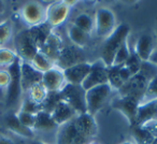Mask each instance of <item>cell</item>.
Returning a JSON list of instances; mask_svg holds the SVG:
<instances>
[{
	"label": "cell",
	"instance_id": "14",
	"mask_svg": "<svg viewBox=\"0 0 157 144\" xmlns=\"http://www.w3.org/2000/svg\"><path fill=\"white\" fill-rule=\"evenodd\" d=\"M85 57L82 53L81 48L75 45L72 46H63L60 52L58 59L56 61V66L60 69L65 70L67 68L74 66L76 63H85Z\"/></svg>",
	"mask_w": 157,
	"mask_h": 144
},
{
	"label": "cell",
	"instance_id": "27",
	"mask_svg": "<svg viewBox=\"0 0 157 144\" xmlns=\"http://www.w3.org/2000/svg\"><path fill=\"white\" fill-rule=\"evenodd\" d=\"M73 25H75L76 27H78L80 29H82L85 32L92 35L95 30V22L94 17L90 15L87 13H80L73 21Z\"/></svg>",
	"mask_w": 157,
	"mask_h": 144
},
{
	"label": "cell",
	"instance_id": "11",
	"mask_svg": "<svg viewBox=\"0 0 157 144\" xmlns=\"http://www.w3.org/2000/svg\"><path fill=\"white\" fill-rule=\"evenodd\" d=\"M108 82H109L108 67L102 63V60H98L92 63V69H90V74L87 75V78L81 86L86 92V90L96 87V86L108 84Z\"/></svg>",
	"mask_w": 157,
	"mask_h": 144
},
{
	"label": "cell",
	"instance_id": "10",
	"mask_svg": "<svg viewBox=\"0 0 157 144\" xmlns=\"http://www.w3.org/2000/svg\"><path fill=\"white\" fill-rule=\"evenodd\" d=\"M8 69L11 74V82L6 93V101L7 104L13 105L17 102L21 95L23 94L22 84H21V59H16L15 63L10 66Z\"/></svg>",
	"mask_w": 157,
	"mask_h": 144
},
{
	"label": "cell",
	"instance_id": "9",
	"mask_svg": "<svg viewBox=\"0 0 157 144\" xmlns=\"http://www.w3.org/2000/svg\"><path fill=\"white\" fill-rule=\"evenodd\" d=\"M56 144H90V142L78 130L73 119L59 127L56 135Z\"/></svg>",
	"mask_w": 157,
	"mask_h": 144
},
{
	"label": "cell",
	"instance_id": "34",
	"mask_svg": "<svg viewBox=\"0 0 157 144\" xmlns=\"http://www.w3.org/2000/svg\"><path fill=\"white\" fill-rule=\"evenodd\" d=\"M152 100H157V75H155L150 81L141 103L147 102V101H152Z\"/></svg>",
	"mask_w": 157,
	"mask_h": 144
},
{
	"label": "cell",
	"instance_id": "32",
	"mask_svg": "<svg viewBox=\"0 0 157 144\" xmlns=\"http://www.w3.org/2000/svg\"><path fill=\"white\" fill-rule=\"evenodd\" d=\"M60 100L61 99H60L59 93H48L46 99L44 100V102L42 103V112L51 114Z\"/></svg>",
	"mask_w": 157,
	"mask_h": 144
},
{
	"label": "cell",
	"instance_id": "3",
	"mask_svg": "<svg viewBox=\"0 0 157 144\" xmlns=\"http://www.w3.org/2000/svg\"><path fill=\"white\" fill-rule=\"evenodd\" d=\"M14 45L18 58L26 63H30L33 56L40 51L39 43L33 28L18 32L14 40Z\"/></svg>",
	"mask_w": 157,
	"mask_h": 144
},
{
	"label": "cell",
	"instance_id": "26",
	"mask_svg": "<svg viewBox=\"0 0 157 144\" xmlns=\"http://www.w3.org/2000/svg\"><path fill=\"white\" fill-rule=\"evenodd\" d=\"M26 97L28 99H30L31 101L38 103V104H42L46 99V97H48V92L46 90V88L44 87V85L41 82V83H38L36 85L31 86L26 92Z\"/></svg>",
	"mask_w": 157,
	"mask_h": 144
},
{
	"label": "cell",
	"instance_id": "28",
	"mask_svg": "<svg viewBox=\"0 0 157 144\" xmlns=\"http://www.w3.org/2000/svg\"><path fill=\"white\" fill-rule=\"evenodd\" d=\"M13 37V25L11 21L5 20L0 22V47H7V44Z\"/></svg>",
	"mask_w": 157,
	"mask_h": 144
},
{
	"label": "cell",
	"instance_id": "6",
	"mask_svg": "<svg viewBox=\"0 0 157 144\" xmlns=\"http://www.w3.org/2000/svg\"><path fill=\"white\" fill-rule=\"evenodd\" d=\"M112 93L109 84H103L86 90V108L87 113L95 116L107 103Z\"/></svg>",
	"mask_w": 157,
	"mask_h": 144
},
{
	"label": "cell",
	"instance_id": "43",
	"mask_svg": "<svg viewBox=\"0 0 157 144\" xmlns=\"http://www.w3.org/2000/svg\"><path fill=\"white\" fill-rule=\"evenodd\" d=\"M121 144H137L135 141H125V142H122Z\"/></svg>",
	"mask_w": 157,
	"mask_h": 144
},
{
	"label": "cell",
	"instance_id": "40",
	"mask_svg": "<svg viewBox=\"0 0 157 144\" xmlns=\"http://www.w3.org/2000/svg\"><path fill=\"white\" fill-rule=\"evenodd\" d=\"M5 11H6V3L0 0V15L5 13Z\"/></svg>",
	"mask_w": 157,
	"mask_h": 144
},
{
	"label": "cell",
	"instance_id": "33",
	"mask_svg": "<svg viewBox=\"0 0 157 144\" xmlns=\"http://www.w3.org/2000/svg\"><path fill=\"white\" fill-rule=\"evenodd\" d=\"M18 111L33 114V115H38L40 112H42V104H38V103L33 102V101H31L30 99H28L26 97L21 103Z\"/></svg>",
	"mask_w": 157,
	"mask_h": 144
},
{
	"label": "cell",
	"instance_id": "16",
	"mask_svg": "<svg viewBox=\"0 0 157 144\" xmlns=\"http://www.w3.org/2000/svg\"><path fill=\"white\" fill-rule=\"evenodd\" d=\"M75 125L78 126V130L81 131L82 135L90 142L95 141L97 135H98V126L95 120V117L88 113L78 114L75 118H74Z\"/></svg>",
	"mask_w": 157,
	"mask_h": 144
},
{
	"label": "cell",
	"instance_id": "45",
	"mask_svg": "<svg viewBox=\"0 0 157 144\" xmlns=\"http://www.w3.org/2000/svg\"><path fill=\"white\" fill-rule=\"evenodd\" d=\"M156 38H157V28H156Z\"/></svg>",
	"mask_w": 157,
	"mask_h": 144
},
{
	"label": "cell",
	"instance_id": "36",
	"mask_svg": "<svg viewBox=\"0 0 157 144\" xmlns=\"http://www.w3.org/2000/svg\"><path fill=\"white\" fill-rule=\"evenodd\" d=\"M124 66L129 70V71H130L131 75H135V74H137L140 70H141L142 61L138 58L137 55H136L135 53L131 52L128 60L126 61V63H125Z\"/></svg>",
	"mask_w": 157,
	"mask_h": 144
},
{
	"label": "cell",
	"instance_id": "38",
	"mask_svg": "<svg viewBox=\"0 0 157 144\" xmlns=\"http://www.w3.org/2000/svg\"><path fill=\"white\" fill-rule=\"evenodd\" d=\"M0 144H15V142L6 135H0Z\"/></svg>",
	"mask_w": 157,
	"mask_h": 144
},
{
	"label": "cell",
	"instance_id": "18",
	"mask_svg": "<svg viewBox=\"0 0 157 144\" xmlns=\"http://www.w3.org/2000/svg\"><path fill=\"white\" fill-rule=\"evenodd\" d=\"M43 73L37 71L29 63L21 60V84L23 93H26L31 86L42 82Z\"/></svg>",
	"mask_w": 157,
	"mask_h": 144
},
{
	"label": "cell",
	"instance_id": "7",
	"mask_svg": "<svg viewBox=\"0 0 157 144\" xmlns=\"http://www.w3.org/2000/svg\"><path fill=\"white\" fill-rule=\"evenodd\" d=\"M75 3V1H55L50 3L46 7L45 24L52 29L63 25L69 16L71 8Z\"/></svg>",
	"mask_w": 157,
	"mask_h": 144
},
{
	"label": "cell",
	"instance_id": "4",
	"mask_svg": "<svg viewBox=\"0 0 157 144\" xmlns=\"http://www.w3.org/2000/svg\"><path fill=\"white\" fill-rule=\"evenodd\" d=\"M20 15L29 28L39 27L45 24L46 7L39 1H28L20 9Z\"/></svg>",
	"mask_w": 157,
	"mask_h": 144
},
{
	"label": "cell",
	"instance_id": "35",
	"mask_svg": "<svg viewBox=\"0 0 157 144\" xmlns=\"http://www.w3.org/2000/svg\"><path fill=\"white\" fill-rule=\"evenodd\" d=\"M15 116L17 117V119L20 120V123L22 125H24L25 127L31 129L33 131L36 125V120H37V115H33V114L25 113V112L17 111L15 113Z\"/></svg>",
	"mask_w": 157,
	"mask_h": 144
},
{
	"label": "cell",
	"instance_id": "42",
	"mask_svg": "<svg viewBox=\"0 0 157 144\" xmlns=\"http://www.w3.org/2000/svg\"><path fill=\"white\" fill-rule=\"evenodd\" d=\"M6 100V94L2 92V90H0V101Z\"/></svg>",
	"mask_w": 157,
	"mask_h": 144
},
{
	"label": "cell",
	"instance_id": "17",
	"mask_svg": "<svg viewBox=\"0 0 157 144\" xmlns=\"http://www.w3.org/2000/svg\"><path fill=\"white\" fill-rule=\"evenodd\" d=\"M155 52V41L154 37L150 33H143L138 38L136 42L133 53L142 63L150 61L152 55Z\"/></svg>",
	"mask_w": 157,
	"mask_h": 144
},
{
	"label": "cell",
	"instance_id": "22",
	"mask_svg": "<svg viewBox=\"0 0 157 144\" xmlns=\"http://www.w3.org/2000/svg\"><path fill=\"white\" fill-rule=\"evenodd\" d=\"M63 47V41H61V38L59 37L57 33H54L52 31V32L48 35V37L46 38L45 42H44L43 45L41 46L40 51H41L42 53H44L48 58H51L56 63Z\"/></svg>",
	"mask_w": 157,
	"mask_h": 144
},
{
	"label": "cell",
	"instance_id": "12",
	"mask_svg": "<svg viewBox=\"0 0 157 144\" xmlns=\"http://www.w3.org/2000/svg\"><path fill=\"white\" fill-rule=\"evenodd\" d=\"M140 104L141 102L132 97H118L112 102V107L120 111L127 118L131 127L136 126L138 109H139Z\"/></svg>",
	"mask_w": 157,
	"mask_h": 144
},
{
	"label": "cell",
	"instance_id": "37",
	"mask_svg": "<svg viewBox=\"0 0 157 144\" xmlns=\"http://www.w3.org/2000/svg\"><path fill=\"white\" fill-rule=\"evenodd\" d=\"M11 82V74H10L9 69L0 70V90L3 93H7V89Z\"/></svg>",
	"mask_w": 157,
	"mask_h": 144
},
{
	"label": "cell",
	"instance_id": "8",
	"mask_svg": "<svg viewBox=\"0 0 157 144\" xmlns=\"http://www.w3.org/2000/svg\"><path fill=\"white\" fill-rule=\"evenodd\" d=\"M95 30L97 37L108 38L116 28V17L109 8H99L94 17Z\"/></svg>",
	"mask_w": 157,
	"mask_h": 144
},
{
	"label": "cell",
	"instance_id": "24",
	"mask_svg": "<svg viewBox=\"0 0 157 144\" xmlns=\"http://www.w3.org/2000/svg\"><path fill=\"white\" fill-rule=\"evenodd\" d=\"M7 127L9 128L10 131H12L13 133H15L16 135H20L25 139H31L33 140L35 138V132L31 129L25 127L24 125H22L20 123V120L17 119V117L14 115H11L7 118Z\"/></svg>",
	"mask_w": 157,
	"mask_h": 144
},
{
	"label": "cell",
	"instance_id": "21",
	"mask_svg": "<svg viewBox=\"0 0 157 144\" xmlns=\"http://www.w3.org/2000/svg\"><path fill=\"white\" fill-rule=\"evenodd\" d=\"M59 127L55 124L53 120L51 114L45 113V112H40L37 115V120H36L35 128H33V132L36 135H57V131H58Z\"/></svg>",
	"mask_w": 157,
	"mask_h": 144
},
{
	"label": "cell",
	"instance_id": "15",
	"mask_svg": "<svg viewBox=\"0 0 157 144\" xmlns=\"http://www.w3.org/2000/svg\"><path fill=\"white\" fill-rule=\"evenodd\" d=\"M90 69H92V63H88V61L76 63L65 69L63 73H65L67 83L72 85H82L87 75L90 74Z\"/></svg>",
	"mask_w": 157,
	"mask_h": 144
},
{
	"label": "cell",
	"instance_id": "29",
	"mask_svg": "<svg viewBox=\"0 0 157 144\" xmlns=\"http://www.w3.org/2000/svg\"><path fill=\"white\" fill-rule=\"evenodd\" d=\"M18 56L15 51L9 47H0V70L8 69L16 61Z\"/></svg>",
	"mask_w": 157,
	"mask_h": 144
},
{
	"label": "cell",
	"instance_id": "30",
	"mask_svg": "<svg viewBox=\"0 0 157 144\" xmlns=\"http://www.w3.org/2000/svg\"><path fill=\"white\" fill-rule=\"evenodd\" d=\"M133 128V137H135L136 143L137 144H153L155 141V138L152 133L144 127L135 126Z\"/></svg>",
	"mask_w": 157,
	"mask_h": 144
},
{
	"label": "cell",
	"instance_id": "1",
	"mask_svg": "<svg viewBox=\"0 0 157 144\" xmlns=\"http://www.w3.org/2000/svg\"><path fill=\"white\" fill-rule=\"evenodd\" d=\"M155 75H157V66L151 61L142 63L141 70L117 90L118 97H132L141 102L148 83Z\"/></svg>",
	"mask_w": 157,
	"mask_h": 144
},
{
	"label": "cell",
	"instance_id": "13",
	"mask_svg": "<svg viewBox=\"0 0 157 144\" xmlns=\"http://www.w3.org/2000/svg\"><path fill=\"white\" fill-rule=\"evenodd\" d=\"M42 84L48 93H60L68 83L63 70L55 66L54 68L43 73Z\"/></svg>",
	"mask_w": 157,
	"mask_h": 144
},
{
	"label": "cell",
	"instance_id": "20",
	"mask_svg": "<svg viewBox=\"0 0 157 144\" xmlns=\"http://www.w3.org/2000/svg\"><path fill=\"white\" fill-rule=\"evenodd\" d=\"M78 115V114L74 111L73 108H71L68 103H66L65 101H63V100L59 101L58 104L56 105V108H55L52 113H51V116H52L53 120H54L55 124L58 127H60V126H63V125L73 120Z\"/></svg>",
	"mask_w": 157,
	"mask_h": 144
},
{
	"label": "cell",
	"instance_id": "46",
	"mask_svg": "<svg viewBox=\"0 0 157 144\" xmlns=\"http://www.w3.org/2000/svg\"><path fill=\"white\" fill-rule=\"evenodd\" d=\"M0 22H1V21H0Z\"/></svg>",
	"mask_w": 157,
	"mask_h": 144
},
{
	"label": "cell",
	"instance_id": "44",
	"mask_svg": "<svg viewBox=\"0 0 157 144\" xmlns=\"http://www.w3.org/2000/svg\"><path fill=\"white\" fill-rule=\"evenodd\" d=\"M90 144H98V143H95V142H93V143H90Z\"/></svg>",
	"mask_w": 157,
	"mask_h": 144
},
{
	"label": "cell",
	"instance_id": "19",
	"mask_svg": "<svg viewBox=\"0 0 157 144\" xmlns=\"http://www.w3.org/2000/svg\"><path fill=\"white\" fill-rule=\"evenodd\" d=\"M153 122H157V100L147 101L140 104L136 126L143 127Z\"/></svg>",
	"mask_w": 157,
	"mask_h": 144
},
{
	"label": "cell",
	"instance_id": "2",
	"mask_svg": "<svg viewBox=\"0 0 157 144\" xmlns=\"http://www.w3.org/2000/svg\"><path fill=\"white\" fill-rule=\"evenodd\" d=\"M129 32H130L129 25L123 23L116 27L115 30L109 37L105 38V41L103 42L100 50V60H102V63L108 68L112 66L114 56L118 48L121 47V45L127 41Z\"/></svg>",
	"mask_w": 157,
	"mask_h": 144
},
{
	"label": "cell",
	"instance_id": "25",
	"mask_svg": "<svg viewBox=\"0 0 157 144\" xmlns=\"http://www.w3.org/2000/svg\"><path fill=\"white\" fill-rule=\"evenodd\" d=\"M31 66L35 68L37 71L41 72V73H44V72L48 71L52 68H54L56 66V63L52 60L51 58H48L44 53H42L41 51L37 53V54L33 56V58L31 59L30 63Z\"/></svg>",
	"mask_w": 157,
	"mask_h": 144
},
{
	"label": "cell",
	"instance_id": "39",
	"mask_svg": "<svg viewBox=\"0 0 157 144\" xmlns=\"http://www.w3.org/2000/svg\"><path fill=\"white\" fill-rule=\"evenodd\" d=\"M150 61H151V63H154V65H156V66H157V51H155L154 54L152 55V57H151Z\"/></svg>",
	"mask_w": 157,
	"mask_h": 144
},
{
	"label": "cell",
	"instance_id": "41",
	"mask_svg": "<svg viewBox=\"0 0 157 144\" xmlns=\"http://www.w3.org/2000/svg\"><path fill=\"white\" fill-rule=\"evenodd\" d=\"M29 144H48V143H45V142L43 141H40V140H36V139H33L30 141V143Z\"/></svg>",
	"mask_w": 157,
	"mask_h": 144
},
{
	"label": "cell",
	"instance_id": "31",
	"mask_svg": "<svg viewBox=\"0 0 157 144\" xmlns=\"http://www.w3.org/2000/svg\"><path fill=\"white\" fill-rule=\"evenodd\" d=\"M130 53L131 52L129 50L128 42L126 41L125 43H123L121 45V47L116 52L111 67H121V66H124L126 63V61L128 60L129 56H130Z\"/></svg>",
	"mask_w": 157,
	"mask_h": 144
},
{
	"label": "cell",
	"instance_id": "23",
	"mask_svg": "<svg viewBox=\"0 0 157 144\" xmlns=\"http://www.w3.org/2000/svg\"><path fill=\"white\" fill-rule=\"evenodd\" d=\"M68 37H69L70 41L73 43V45L78 46V47H83V46L87 45L88 42L90 40V35L85 31H83L82 29H80L78 27H76L75 25L70 24L69 27L67 29Z\"/></svg>",
	"mask_w": 157,
	"mask_h": 144
},
{
	"label": "cell",
	"instance_id": "5",
	"mask_svg": "<svg viewBox=\"0 0 157 144\" xmlns=\"http://www.w3.org/2000/svg\"><path fill=\"white\" fill-rule=\"evenodd\" d=\"M60 99L73 108L78 114L87 113L86 108V92L81 85L67 84L59 93Z\"/></svg>",
	"mask_w": 157,
	"mask_h": 144
}]
</instances>
